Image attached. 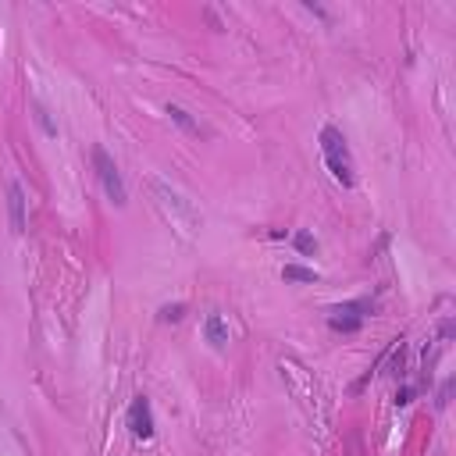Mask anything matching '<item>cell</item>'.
I'll list each match as a JSON object with an SVG mask.
<instances>
[{
	"label": "cell",
	"instance_id": "cell-14",
	"mask_svg": "<svg viewBox=\"0 0 456 456\" xmlns=\"http://www.w3.org/2000/svg\"><path fill=\"white\" fill-rule=\"evenodd\" d=\"M303 8H307V11H314V15H317V18H328V11H324V8H321V4H310V0H307V4H303Z\"/></svg>",
	"mask_w": 456,
	"mask_h": 456
},
{
	"label": "cell",
	"instance_id": "cell-7",
	"mask_svg": "<svg viewBox=\"0 0 456 456\" xmlns=\"http://www.w3.org/2000/svg\"><path fill=\"white\" fill-rule=\"evenodd\" d=\"M164 110H167V118L175 122V125H179V129H182L186 136H193V139H200V136H203V132H200V125L193 122V114H189L186 107H179V103H167Z\"/></svg>",
	"mask_w": 456,
	"mask_h": 456
},
{
	"label": "cell",
	"instance_id": "cell-4",
	"mask_svg": "<svg viewBox=\"0 0 456 456\" xmlns=\"http://www.w3.org/2000/svg\"><path fill=\"white\" fill-rule=\"evenodd\" d=\"M125 424H129V431L136 435V438H153V431H157V424H153V407H150V399L146 395H136L132 403H129V414H125Z\"/></svg>",
	"mask_w": 456,
	"mask_h": 456
},
{
	"label": "cell",
	"instance_id": "cell-1",
	"mask_svg": "<svg viewBox=\"0 0 456 456\" xmlns=\"http://www.w3.org/2000/svg\"><path fill=\"white\" fill-rule=\"evenodd\" d=\"M317 143H321V153H324V164L331 171V179L342 189H353L357 186V164H353V153L346 146V136H342L335 125H324L321 136H317Z\"/></svg>",
	"mask_w": 456,
	"mask_h": 456
},
{
	"label": "cell",
	"instance_id": "cell-11",
	"mask_svg": "<svg viewBox=\"0 0 456 456\" xmlns=\"http://www.w3.org/2000/svg\"><path fill=\"white\" fill-rule=\"evenodd\" d=\"M182 303H175V307H160V321H182Z\"/></svg>",
	"mask_w": 456,
	"mask_h": 456
},
{
	"label": "cell",
	"instance_id": "cell-8",
	"mask_svg": "<svg viewBox=\"0 0 456 456\" xmlns=\"http://www.w3.org/2000/svg\"><path fill=\"white\" fill-rule=\"evenodd\" d=\"M281 278L285 281H317V271L314 267H300V264H285Z\"/></svg>",
	"mask_w": 456,
	"mask_h": 456
},
{
	"label": "cell",
	"instance_id": "cell-2",
	"mask_svg": "<svg viewBox=\"0 0 456 456\" xmlns=\"http://www.w3.org/2000/svg\"><path fill=\"white\" fill-rule=\"evenodd\" d=\"M93 167H96V179H100L107 200H110L114 207H125V203H129V189H125V182H122L118 164H114V157H110L103 146H93Z\"/></svg>",
	"mask_w": 456,
	"mask_h": 456
},
{
	"label": "cell",
	"instance_id": "cell-5",
	"mask_svg": "<svg viewBox=\"0 0 456 456\" xmlns=\"http://www.w3.org/2000/svg\"><path fill=\"white\" fill-rule=\"evenodd\" d=\"M25 189L22 182H8V221H11V232L22 236L25 232Z\"/></svg>",
	"mask_w": 456,
	"mask_h": 456
},
{
	"label": "cell",
	"instance_id": "cell-12",
	"mask_svg": "<svg viewBox=\"0 0 456 456\" xmlns=\"http://www.w3.org/2000/svg\"><path fill=\"white\" fill-rule=\"evenodd\" d=\"M449 392H452V378H449V381H442V388H438V399H435V403H438V410L449 403Z\"/></svg>",
	"mask_w": 456,
	"mask_h": 456
},
{
	"label": "cell",
	"instance_id": "cell-13",
	"mask_svg": "<svg viewBox=\"0 0 456 456\" xmlns=\"http://www.w3.org/2000/svg\"><path fill=\"white\" fill-rule=\"evenodd\" d=\"M395 403H399V407L414 403V388H399V392H395Z\"/></svg>",
	"mask_w": 456,
	"mask_h": 456
},
{
	"label": "cell",
	"instance_id": "cell-3",
	"mask_svg": "<svg viewBox=\"0 0 456 456\" xmlns=\"http://www.w3.org/2000/svg\"><path fill=\"white\" fill-rule=\"evenodd\" d=\"M371 314V300H353V303H342V307H331L328 314V328L331 331H342V335H353L364 328V317Z\"/></svg>",
	"mask_w": 456,
	"mask_h": 456
},
{
	"label": "cell",
	"instance_id": "cell-10",
	"mask_svg": "<svg viewBox=\"0 0 456 456\" xmlns=\"http://www.w3.org/2000/svg\"><path fill=\"white\" fill-rule=\"evenodd\" d=\"M293 243H296V250H300L303 257H310V253H317V239H314L310 232H296V236H293Z\"/></svg>",
	"mask_w": 456,
	"mask_h": 456
},
{
	"label": "cell",
	"instance_id": "cell-9",
	"mask_svg": "<svg viewBox=\"0 0 456 456\" xmlns=\"http://www.w3.org/2000/svg\"><path fill=\"white\" fill-rule=\"evenodd\" d=\"M32 110H36V122L43 125V132H46V136H57V125H53V118H50V110H46L39 100L32 103Z\"/></svg>",
	"mask_w": 456,
	"mask_h": 456
},
{
	"label": "cell",
	"instance_id": "cell-6",
	"mask_svg": "<svg viewBox=\"0 0 456 456\" xmlns=\"http://www.w3.org/2000/svg\"><path fill=\"white\" fill-rule=\"evenodd\" d=\"M203 338L210 342L214 350H224V346H228V324H224L217 314H210V317L203 321Z\"/></svg>",
	"mask_w": 456,
	"mask_h": 456
}]
</instances>
